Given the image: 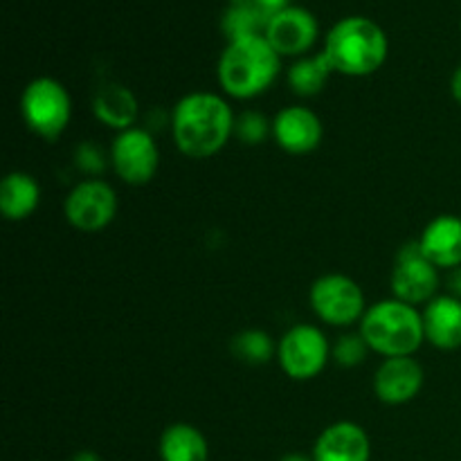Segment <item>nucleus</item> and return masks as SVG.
I'll use <instances>...</instances> for the list:
<instances>
[{
	"instance_id": "f257e3e1",
	"label": "nucleus",
	"mask_w": 461,
	"mask_h": 461,
	"mask_svg": "<svg viewBox=\"0 0 461 461\" xmlns=\"http://www.w3.org/2000/svg\"><path fill=\"white\" fill-rule=\"evenodd\" d=\"M234 115L228 99L210 90L187 93L171 111V138L176 149L192 160H207L234 138Z\"/></svg>"
},
{
	"instance_id": "f03ea898",
	"label": "nucleus",
	"mask_w": 461,
	"mask_h": 461,
	"mask_svg": "<svg viewBox=\"0 0 461 461\" xmlns=\"http://www.w3.org/2000/svg\"><path fill=\"white\" fill-rule=\"evenodd\" d=\"M282 72V57L264 34L230 41L216 63V77L230 99H255L270 90Z\"/></svg>"
},
{
	"instance_id": "7ed1b4c3",
	"label": "nucleus",
	"mask_w": 461,
	"mask_h": 461,
	"mask_svg": "<svg viewBox=\"0 0 461 461\" xmlns=\"http://www.w3.org/2000/svg\"><path fill=\"white\" fill-rule=\"evenodd\" d=\"M322 52L338 75L369 77L385 63L390 41L385 30L372 18L347 16L329 30Z\"/></svg>"
},
{
	"instance_id": "20e7f679",
	"label": "nucleus",
	"mask_w": 461,
	"mask_h": 461,
	"mask_svg": "<svg viewBox=\"0 0 461 461\" xmlns=\"http://www.w3.org/2000/svg\"><path fill=\"white\" fill-rule=\"evenodd\" d=\"M358 331L369 351L383 358L414 356L426 342L421 311L396 297L367 306Z\"/></svg>"
},
{
	"instance_id": "39448f33",
	"label": "nucleus",
	"mask_w": 461,
	"mask_h": 461,
	"mask_svg": "<svg viewBox=\"0 0 461 461\" xmlns=\"http://www.w3.org/2000/svg\"><path fill=\"white\" fill-rule=\"evenodd\" d=\"M21 115L32 133L57 142L72 120L70 93L54 77H36L23 88Z\"/></svg>"
},
{
	"instance_id": "423d86ee",
	"label": "nucleus",
	"mask_w": 461,
	"mask_h": 461,
	"mask_svg": "<svg viewBox=\"0 0 461 461\" xmlns=\"http://www.w3.org/2000/svg\"><path fill=\"white\" fill-rule=\"evenodd\" d=\"M309 304L320 322L338 329L360 324L367 311L363 286L354 277L342 273H327L315 279L311 284Z\"/></svg>"
},
{
	"instance_id": "0eeeda50",
	"label": "nucleus",
	"mask_w": 461,
	"mask_h": 461,
	"mask_svg": "<svg viewBox=\"0 0 461 461\" xmlns=\"http://www.w3.org/2000/svg\"><path fill=\"white\" fill-rule=\"evenodd\" d=\"M277 363L291 381H313L331 363V342L315 324H295L277 340Z\"/></svg>"
},
{
	"instance_id": "6e6552de",
	"label": "nucleus",
	"mask_w": 461,
	"mask_h": 461,
	"mask_svg": "<svg viewBox=\"0 0 461 461\" xmlns=\"http://www.w3.org/2000/svg\"><path fill=\"white\" fill-rule=\"evenodd\" d=\"M108 158L113 174L131 187L149 185L160 169V149L156 138L140 126L120 131L113 138Z\"/></svg>"
},
{
	"instance_id": "1a4fd4ad",
	"label": "nucleus",
	"mask_w": 461,
	"mask_h": 461,
	"mask_svg": "<svg viewBox=\"0 0 461 461\" xmlns=\"http://www.w3.org/2000/svg\"><path fill=\"white\" fill-rule=\"evenodd\" d=\"M117 205L120 203L113 185L102 178H86L68 192L63 201V216L77 232L95 234L115 221Z\"/></svg>"
},
{
	"instance_id": "9d476101",
	"label": "nucleus",
	"mask_w": 461,
	"mask_h": 461,
	"mask_svg": "<svg viewBox=\"0 0 461 461\" xmlns=\"http://www.w3.org/2000/svg\"><path fill=\"white\" fill-rule=\"evenodd\" d=\"M439 268L423 257L419 241H410L396 252L394 268H392L390 286L392 297L405 304L426 306L439 295Z\"/></svg>"
},
{
	"instance_id": "9b49d317",
	"label": "nucleus",
	"mask_w": 461,
	"mask_h": 461,
	"mask_svg": "<svg viewBox=\"0 0 461 461\" xmlns=\"http://www.w3.org/2000/svg\"><path fill=\"white\" fill-rule=\"evenodd\" d=\"M264 36L282 59L306 57L320 36L318 18L309 9L288 5L266 25Z\"/></svg>"
},
{
	"instance_id": "f8f14e48",
	"label": "nucleus",
	"mask_w": 461,
	"mask_h": 461,
	"mask_svg": "<svg viewBox=\"0 0 461 461\" xmlns=\"http://www.w3.org/2000/svg\"><path fill=\"white\" fill-rule=\"evenodd\" d=\"M324 124L309 106L293 104L273 117V140L291 156H306L322 144Z\"/></svg>"
},
{
	"instance_id": "ddd939ff",
	"label": "nucleus",
	"mask_w": 461,
	"mask_h": 461,
	"mask_svg": "<svg viewBox=\"0 0 461 461\" xmlns=\"http://www.w3.org/2000/svg\"><path fill=\"white\" fill-rule=\"evenodd\" d=\"M426 381L421 363L414 356L383 358L374 372V394L385 405H405L419 396Z\"/></svg>"
},
{
	"instance_id": "4468645a",
	"label": "nucleus",
	"mask_w": 461,
	"mask_h": 461,
	"mask_svg": "<svg viewBox=\"0 0 461 461\" xmlns=\"http://www.w3.org/2000/svg\"><path fill=\"white\" fill-rule=\"evenodd\" d=\"M311 457L313 461H369L372 441L358 423L336 421L320 432Z\"/></svg>"
},
{
	"instance_id": "2eb2a0df",
	"label": "nucleus",
	"mask_w": 461,
	"mask_h": 461,
	"mask_svg": "<svg viewBox=\"0 0 461 461\" xmlns=\"http://www.w3.org/2000/svg\"><path fill=\"white\" fill-rule=\"evenodd\" d=\"M423 257L439 270L461 266V216L439 214L423 228L417 239Z\"/></svg>"
},
{
	"instance_id": "dca6fc26",
	"label": "nucleus",
	"mask_w": 461,
	"mask_h": 461,
	"mask_svg": "<svg viewBox=\"0 0 461 461\" xmlns=\"http://www.w3.org/2000/svg\"><path fill=\"white\" fill-rule=\"evenodd\" d=\"M423 333L439 351H455L461 347V300L453 295H437L421 311Z\"/></svg>"
},
{
	"instance_id": "f3484780",
	"label": "nucleus",
	"mask_w": 461,
	"mask_h": 461,
	"mask_svg": "<svg viewBox=\"0 0 461 461\" xmlns=\"http://www.w3.org/2000/svg\"><path fill=\"white\" fill-rule=\"evenodd\" d=\"M93 113L104 126L113 131L133 129L140 117V104L133 90L122 84H106L95 93Z\"/></svg>"
},
{
	"instance_id": "a211bd4d",
	"label": "nucleus",
	"mask_w": 461,
	"mask_h": 461,
	"mask_svg": "<svg viewBox=\"0 0 461 461\" xmlns=\"http://www.w3.org/2000/svg\"><path fill=\"white\" fill-rule=\"evenodd\" d=\"M41 185L27 171H12L0 183V212L7 221H25L39 210Z\"/></svg>"
},
{
	"instance_id": "6ab92c4d",
	"label": "nucleus",
	"mask_w": 461,
	"mask_h": 461,
	"mask_svg": "<svg viewBox=\"0 0 461 461\" xmlns=\"http://www.w3.org/2000/svg\"><path fill=\"white\" fill-rule=\"evenodd\" d=\"M158 453L162 461H207L210 446L205 435L192 423H171L160 435Z\"/></svg>"
},
{
	"instance_id": "aec40b11",
	"label": "nucleus",
	"mask_w": 461,
	"mask_h": 461,
	"mask_svg": "<svg viewBox=\"0 0 461 461\" xmlns=\"http://www.w3.org/2000/svg\"><path fill=\"white\" fill-rule=\"evenodd\" d=\"M331 75H336L331 61L327 59V54L318 52L295 59L291 63V68H288L286 81L297 97L311 99L318 97L327 88Z\"/></svg>"
},
{
	"instance_id": "412c9836",
	"label": "nucleus",
	"mask_w": 461,
	"mask_h": 461,
	"mask_svg": "<svg viewBox=\"0 0 461 461\" xmlns=\"http://www.w3.org/2000/svg\"><path fill=\"white\" fill-rule=\"evenodd\" d=\"M230 351L234 358L250 367H261L277 358V342L264 329H243L230 342Z\"/></svg>"
},
{
	"instance_id": "4be33fe9",
	"label": "nucleus",
	"mask_w": 461,
	"mask_h": 461,
	"mask_svg": "<svg viewBox=\"0 0 461 461\" xmlns=\"http://www.w3.org/2000/svg\"><path fill=\"white\" fill-rule=\"evenodd\" d=\"M273 135V120L259 111H243L234 120V138L248 147L264 144Z\"/></svg>"
},
{
	"instance_id": "5701e85b",
	"label": "nucleus",
	"mask_w": 461,
	"mask_h": 461,
	"mask_svg": "<svg viewBox=\"0 0 461 461\" xmlns=\"http://www.w3.org/2000/svg\"><path fill=\"white\" fill-rule=\"evenodd\" d=\"M372 354L365 342V338L360 336V331L356 333H342L336 342L331 345V360L338 367H358L365 363V358Z\"/></svg>"
},
{
	"instance_id": "b1692460",
	"label": "nucleus",
	"mask_w": 461,
	"mask_h": 461,
	"mask_svg": "<svg viewBox=\"0 0 461 461\" xmlns=\"http://www.w3.org/2000/svg\"><path fill=\"white\" fill-rule=\"evenodd\" d=\"M221 30H223L225 39H228V43H230V41H239V39H248V36L264 34L266 27L261 25L259 21H255L252 16H248L246 12H241V9L228 5V9L223 12V18H221Z\"/></svg>"
},
{
	"instance_id": "393cba45",
	"label": "nucleus",
	"mask_w": 461,
	"mask_h": 461,
	"mask_svg": "<svg viewBox=\"0 0 461 461\" xmlns=\"http://www.w3.org/2000/svg\"><path fill=\"white\" fill-rule=\"evenodd\" d=\"M75 165L79 167L81 174H86L88 178H99V176L106 171V167L111 165V158L102 151V147H97L95 142H81L75 149Z\"/></svg>"
},
{
	"instance_id": "a878e982",
	"label": "nucleus",
	"mask_w": 461,
	"mask_h": 461,
	"mask_svg": "<svg viewBox=\"0 0 461 461\" xmlns=\"http://www.w3.org/2000/svg\"><path fill=\"white\" fill-rule=\"evenodd\" d=\"M230 5L246 12L266 27L282 9L288 7V0H230Z\"/></svg>"
},
{
	"instance_id": "bb28decb",
	"label": "nucleus",
	"mask_w": 461,
	"mask_h": 461,
	"mask_svg": "<svg viewBox=\"0 0 461 461\" xmlns=\"http://www.w3.org/2000/svg\"><path fill=\"white\" fill-rule=\"evenodd\" d=\"M446 284H448V295L461 300V266L455 270H448V279H446Z\"/></svg>"
},
{
	"instance_id": "cd10ccee",
	"label": "nucleus",
	"mask_w": 461,
	"mask_h": 461,
	"mask_svg": "<svg viewBox=\"0 0 461 461\" xmlns=\"http://www.w3.org/2000/svg\"><path fill=\"white\" fill-rule=\"evenodd\" d=\"M450 95H453L455 102L461 106V66L453 72V77H450Z\"/></svg>"
},
{
	"instance_id": "c85d7f7f",
	"label": "nucleus",
	"mask_w": 461,
	"mask_h": 461,
	"mask_svg": "<svg viewBox=\"0 0 461 461\" xmlns=\"http://www.w3.org/2000/svg\"><path fill=\"white\" fill-rule=\"evenodd\" d=\"M70 461H102V459H99V455L93 453V450H79L77 455H72Z\"/></svg>"
},
{
	"instance_id": "c756f323",
	"label": "nucleus",
	"mask_w": 461,
	"mask_h": 461,
	"mask_svg": "<svg viewBox=\"0 0 461 461\" xmlns=\"http://www.w3.org/2000/svg\"><path fill=\"white\" fill-rule=\"evenodd\" d=\"M279 461H313V457L304 453H286Z\"/></svg>"
}]
</instances>
